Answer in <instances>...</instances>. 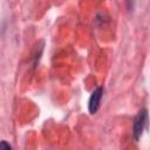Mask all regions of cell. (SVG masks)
Listing matches in <instances>:
<instances>
[{"mask_svg":"<svg viewBox=\"0 0 150 150\" xmlns=\"http://www.w3.org/2000/svg\"><path fill=\"white\" fill-rule=\"evenodd\" d=\"M146 117H148V114H146V110L143 109L141 110L135 120H134V124H132V132H134V137L135 139H138L143 132V129H144V125L146 123Z\"/></svg>","mask_w":150,"mask_h":150,"instance_id":"cell-1","label":"cell"},{"mask_svg":"<svg viewBox=\"0 0 150 150\" xmlns=\"http://www.w3.org/2000/svg\"><path fill=\"white\" fill-rule=\"evenodd\" d=\"M102 94H103V89L101 87H98L96 90L93 91L90 98H89V112L90 114H95L97 111V109L100 108V103H101V98H102Z\"/></svg>","mask_w":150,"mask_h":150,"instance_id":"cell-2","label":"cell"},{"mask_svg":"<svg viewBox=\"0 0 150 150\" xmlns=\"http://www.w3.org/2000/svg\"><path fill=\"white\" fill-rule=\"evenodd\" d=\"M0 150H12V148L6 141H1L0 142Z\"/></svg>","mask_w":150,"mask_h":150,"instance_id":"cell-3","label":"cell"}]
</instances>
